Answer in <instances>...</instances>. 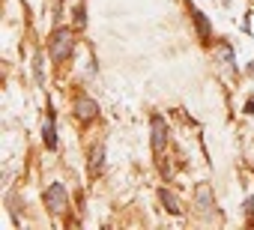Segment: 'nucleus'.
<instances>
[{"mask_svg":"<svg viewBox=\"0 0 254 230\" xmlns=\"http://www.w3.org/2000/svg\"><path fill=\"white\" fill-rule=\"evenodd\" d=\"M72 54V33L69 30H57L51 36V57L54 60H66Z\"/></svg>","mask_w":254,"mask_h":230,"instance_id":"obj_1","label":"nucleus"},{"mask_svg":"<svg viewBox=\"0 0 254 230\" xmlns=\"http://www.w3.org/2000/svg\"><path fill=\"white\" fill-rule=\"evenodd\" d=\"M66 188L60 185V182H54V185H48V191H45V206L51 209V212H63L66 209Z\"/></svg>","mask_w":254,"mask_h":230,"instance_id":"obj_2","label":"nucleus"},{"mask_svg":"<svg viewBox=\"0 0 254 230\" xmlns=\"http://www.w3.org/2000/svg\"><path fill=\"white\" fill-rule=\"evenodd\" d=\"M194 206H197L200 212H209V209L215 206V200H212V188H209L206 182H197V188H194Z\"/></svg>","mask_w":254,"mask_h":230,"instance_id":"obj_3","label":"nucleus"},{"mask_svg":"<svg viewBox=\"0 0 254 230\" xmlns=\"http://www.w3.org/2000/svg\"><path fill=\"white\" fill-rule=\"evenodd\" d=\"M165 144H168V126H165L162 117H153V150L162 153Z\"/></svg>","mask_w":254,"mask_h":230,"instance_id":"obj_4","label":"nucleus"},{"mask_svg":"<svg viewBox=\"0 0 254 230\" xmlns=\"http://www.w3.org/2000/svg\"><path fill=\"white\" fill-rule=\"evenodd\" d=\"M75 111H78V117H81V120H93L96 114H99V108H96L93 99H78V102H75Z\"/></svg>","mask_w":254,"mask_h":230,"instance_id":"obj_5","label":"nucleus"},{"mask_svg":"<svg viewBox=\"0 0 254 230\" xmlns=\"http://www.w3.org/2000/svg\"><path fill=\"white\" fill-rule=\"evenodd\" d=\"M159 197H162V203H165V209H168V212H174V215H180V212H183V203H180V197H177L174 191L162 188V194H159Z\"/></svg>","mask_w":254,"mask_h":230,"instance_id":"obj_6","label":"nucleus"},{"mask_svg":"<svg viewBox=\"0 0 254 230\" xmlns=\"http://www.w3.org/2000/svg\"><path fill=\"white\" fill-rule=\"evenodd\" d=\"M102 156H105V150H102V147H96V150L90 153V171H93V173H99V171H102Z\"/></svg>","mask_w":254,"mask_h":230,"instance_id":"obj_7","label":"nucleus"},{"mask_svg":"<svg viewBox=\"0 0 254 230\" xmlns=\"http://www.w3.org/2000/svg\"><path fill=\"white\" fill-rule=\"evenodd\" d=\"M42 135H45V147H48V150H54V147H57V138H54V123H51V120L45 123Z\"/></svg>","mask_w":254,"mask_h":230,"instance_id":"obj_8","label":"nucleus"},{"mask_svg":"<svg viewBox=\"0 0 254 230\" xmlns=\"http://www.w3.org/2000/svg\"><path fill=\"white\" fill-rule=\"evenodd\" d=\"M215 57H218L224 66H227V63H233V51H230V45H218V48H215Z\"/></svg>","mask_w":254,"mask_h":230,"instance_id":"obj_9","label":"nucleus"},{"mask_svg":"<svg viewBox=\"0 0 254 230\" xmlns=\"http://www.w3.org/2000/svg\"><path fill=\"white\" fill-rule=\"evenodd\" d=\"M194 21H197V27H200V36H206L209 30H206V21H203V15H200V12H194Z\"/></svg>","mask_w":254,"mask_h":230,"instance_id":"obj_10","label":"nucleus"},{"mask_svg":"<svg viewBox=\"0 0 254 230\" xmlns=\"http://www.w3.org/2000/svg\"><path fill=\"white\" fill-rule=\"evenodd\" d=\"M251 75H254V66H251Z\"/></svg>","mask_w":254,"mask_h":230,"instance_id":"obj_11","label":"nucleus"}]
</instances>
